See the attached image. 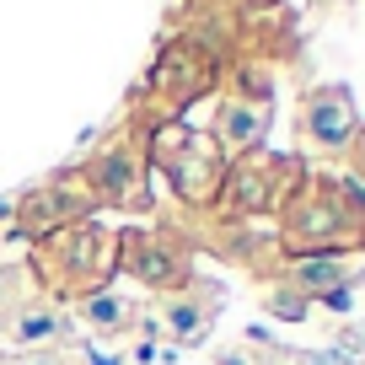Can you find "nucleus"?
<instances>
[{"instance_id":"obj_1","label":"nucleus","mask_w":365,"mask_h":365,"mask_svg":"<svg viewBox=\"0 0 365 365\" xmlns=\"http://www.w3.org/2000/svg\"><path fill=\"white\" fill-rule=\"evenodd\" d=\"M150 156H156V167L172 178V188H178L188 205H205V199H215L220 188V167H215V150L199 145L188 129H161L156 145H150Z\"/></svg>"},{"instance_id":"obj_2","label":"nucleus","mask_w":365,"mask_h":365,"mask_svg":"<svg viewBox=\"0 0 365 365\" xmlns=\"http://www.w3.org/2000/svg\"><path fill=\"white\" fill-rule=\"evenodd\" d=\"M354 124H360V113H354V91L349 86H317L307 103H301V135H312L322 150L349 145Z\"/></svg>"},{"instance_id":"obj_3","label":"nucleus","mask_w":365,"mask_h":365,"mask_svg":"<svg viewBox=\"0 0 365 365\" xmlns=\"http://www.w3.org/2000/svg\"><path fill=\"white\" fill-rule=\"evenodd\" d=\"M205 86H210V54H199V43H178V48L161 54V65H156V97L167 108L194 103Z\"/></svg>"},{"instance_id":"obj_4","label":"nucleus","mask_w":365,"mask_h":365,"mask_svg":"<svg viewBox=\"0 0 365 365\" xmlns=\"http://www.w3.org/2000/svg\"><path fill=\"white\" fill-rule=\"evenodd\" d=\"M290 242H307V247H328V242H354V231H349V210H339V205H328V188H312L307 199H301L296 210H290Z\"/></svg>"},{"instance_id":"obj_5","label":"nucleus","mask_w":365,"mask_h":365,"mask_svg":"<svg viewBox=\"0 0 365 365\" xmlns=\"http://www.w3.org/2000/svg\"><path fill=\"white\" fill-rule=\"evenodd\" d=\"M269 129V103H220L215 113V135L226 145H258V135Z\"/></svg>"},{"instance_id":"obj_6","label":"nucleus","mask_w":365,"mask_h":365,"mask_svg":"<svg viewBox=\"0 0 365 365\" xmlns=\"http://www.w3.org/2000/svg\"><path fill=\"white\" fill-rule=\"evenodd\" d=\"M285 161H274V156H263V161H247V167H237V178H231V205H242V210H258L263 199H269V172H279Z\"/></svg>"},{"instance_id":"obj_7","label":"nucleus","mask_w":365,"mask_h":365,"mask_svg":"<svg viewBox=\"0 0 365 365\" xmlns=\"http://www.w3.org/2000/svg\"><path fill=\"white\" fill-rule=\"evenodd\" d=\"M360 274H349L339 258H301L296 263V285L307 290V296H328V290H339V285H354Z\"/></svg>"},{"instance_id":"obj_8","label":"nucleus","mask_w":365,"mask_h":365,"mask_svg":"<svg viewBox=\"0 0 365 365\" xmlns=\"http://www.w3.org/2000/svg\"><path fill=\"white\" fill-rule=\"evenodd\" d=\"M129 247H135V263H129V269H135L140 279H150V285H172V279H182V274L172 269V258L161 247H150L145 237H129Z\"/></svg>"},{"instance_id":"obj_9","label":"nucleus","mask_w":365,"mask_h":365,"mask_svg":"<svg viewBox=\"0 0 365 365\" xmlns=\"http://www.w3.org/2000/svg\"><path fill=\"white\" fill-rule=\"evenodd\" d=\"M86 317L97 322V328H124V322H129V307H124L118 296H91Z\"/></svg>"},{"instance_id":"obj_10","label":"nucleus","mask_w":365,"mask_h":365,"mask_svg":"<svg viewBox=\"0 0 365 365\" xmlns=\"http://www.w3.org/2000/svg\"><path fill=\"white\" fill-rule=\"evenodd\" d=\"M124 182H129V156H113V161H103V194H124Z\"/></svg>"},{"instance_id":"obj_11","label":"nucleus","mask_w":365,"mask_h":365,"mask_svg":"<svg viewBox=\"0 0 365 365\" xmlns=\"http://www.w3.org/2000/svg\"><path fill=\"white\" fill-rule=\"evenodd\" d=\"M167 322L182 333V339H194V333H205V312H194V307H172L167 312Z\"/></svg>"},{"instance_id":"obj_12","label":"nucleus","mask_w":365,"mask_h":365,"mask_svg":"<svg viewBox=\"0 0 365 365\" xmlns=\"http://www.w3.org/2000/svg\"><path fill=\"white\" fill-rule=\"evenodd\" d=\"M269 312H274V317H285V322H301V317H307V296H274Z\"/></svg>"},{"instance_id":"obj_13","label":"nucleus","mask_w":365,"mask_h":365,"mask_svg":"<svg viewBox=\"0 0 365 365\" xmlns=\"http://www.w3.org/2000/svg\"><path fill=\"white\" fill-rule=\"evenodd\" d=\"M317 301H322V307H328V312H339V317H344V312H354V296H349V285L328 290V296H317Z\"/></svg>"},{"instance_id":"obj_14","label":"nucleus","mask_w":365,"mask_h":365,"mask_svg":"<svg viewBox=\"0 0 365 365\" xmlns=\"http://www.w3.org/2000/svg\"><path fill=\"white\" fill-rule=\"evenodd\" d=\"M172 360H178V349H156V344L140 349V365H172Z\"/></svg>"},{"instance_id":"obj_15","label":"nucleus","mask_w":365,"mask_h":365,"mask_svg":"<svg viewBox=\"0 0 365 365\" xmlns=\"http://www.w3.org/2000/svg\"><path fill=\"white\" fill-rule=\"evenodd\" d=\"M48 328H54L48 317H22V339H43Z\"/></svg>"},{"instance_id":"obj_16","label":"nucleus","mask_w":365,"mask_h":365,"mask_svg":"<svg viewBox=\"0 0 365 365\" xmlns=\"http://www.w3.org/2000/svg\"><path fill=\"white\" fill-rule=\"evenodd\" d=\"M91 365H118V360H108V354H91Z\"/></svg>"},{"instance_id":"obj_17","label":"nucleus","mask_w":365,"mask_h":365,"mask_svg":"<svg viewBox=\"0 0 365 365\" xmlns=\"http://www.w3.org/2000/svg\"><path fill=\"white\" fill-rule=\"evenodd\" d=\"M360 161H365V145H360Z\"/></svg>"},{"instance_id":"obj_18","label":"nucleus","mask_w":365,"mask_h":365,"mask_svg":"<svg viewBox=\"0 0 365 365\" xmlns=\"http://www.w3.org/2000/svg\"><path fill=\"white\" fill-rule=\"evenodd\" d=\"M33 365H43V360H33Z\"/></svg>"}]
</instances>
